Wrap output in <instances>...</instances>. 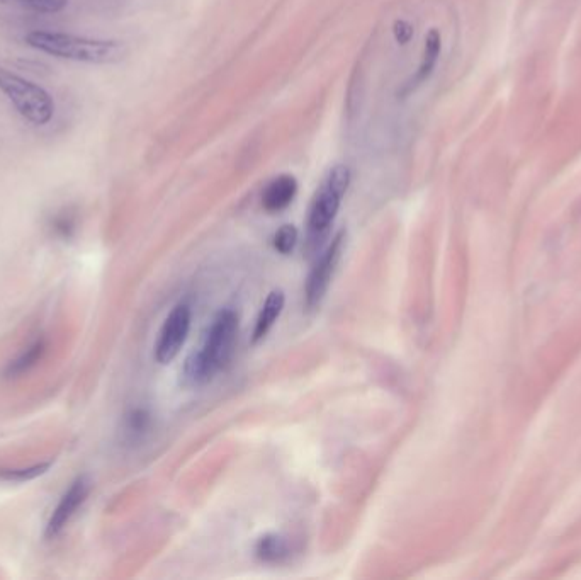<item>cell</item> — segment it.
Returning <instances> with one entry per match:
<instances>
[{"mask_svg":"<svg viewBox=\"0 0 581 580\" xmlns=\"http://www.w3.org/2000/svg\"><path fill=\"white\" fill-rule=\"evenodd\" d=\"M148 426H150V416L145 409H133L128 412L125 419V433L128 441H136L142 438L143 434L147 433Z\"/></svg>","mask_w":581,"mask_h":580,"instance_id":"obj_13","label":"cell"},{"mask_svg":"<svg viewBox=\"0 0 581 580\" xmlns=\"http://www.w3.org/2000/svg\"><path fill=\"white\" fill-rule=\"evenodd\" d=\"M257 557L262 562L279 563L286 560L289 555L288 541L284 540L283 536L266 535L260 538L255 548Z\"/></svg>","mask_w":581,"mask_h":580,"instance_id":"obj_11","label":"cell"},{"mask_svg":"<svg viewBox=\"0 0 581 580\" xmlns=\"http://www.w3.org/2000/svg\"><path fill=\"white\" fill-rule=\"evenodd\" d=\"M284 303H286V296L281 290H274L271 295L267 296L266 303L260 310L257 324H255L254 342L262 341L271 332L277 319L283 313Z\"/></svg>","mask_w":581,"mask_h":580,"instance_id":"obj_9","label":"cell"},{"mask_svg":"<svg viewBox=\"0 0 581 580\" xmlns=\"http://www.w3.org/2000/svg\"><path fill=\"white\" fill-rule=\"evenodd\" d=\"M237 336V313L230 308L218 312L204 337L201 349L187 358L184 364V380L196 387L213 380L230 363Z\"/></svg>","mask_w":581,"mask_h":580,"instance_id":"obj_1","label":"cell"},{"mask_svg":"<svg viewBox=\"0 0 581 580\" xmlns=\"http://www.w3.org/2000/svg\"><path fill=\"white\" fill-rule=\"evenodd\" d=\"M46 344L43 339L34 342L31 346L24 351L19 358L14 359L9 366H7L6 375L7 376H19L26 373V371L31 370L33 366L38 364L43 354H45Z\"/></svg>","mask_w":581,"mask_h":580,"instance_id":"obj_12","label":"cell"},{"mask_svg":"<svg viewBox=\"0 0 581 580\" xmlns=\"http://www.w3.org/2000/svg\"><path fill=\"white\" fill-rule=\"evenodd\" d=\"M440 52H442V38H440L439 29L432 28L425 38L424 58L418 67L417 74L413 77L412 84L408 86V91H412L413 87L420 86L424 80L429 79L437 65Z\"/></svg>","mask_w":581,"mask_h":580,"instance_id":"obj_10","label":"cell"},{"mask_svg":"<svg viewBox=\"0 0 581 580\" xmlns=\"http://www.w3.org/2000/svg\"><path fill=\"white\" fill-rule=\"evenodd\" d=\"M48 468H50V463H40V465L21 468V470H0V478L7 480V482H28V480H33V478L48 472Z\"/></svg>","mask_w":581,"mask_h":580,"instance_id":"obj_15","label":"cell"},{"mask_svg":"<svg viewBox=\"0 0 581 580\" xmlns=\"http://www.w3.org/2000/svg\"><path fill=\"white\" fill-rule=\"evenodd\" d=\"M350 171L345 165H335L316 189L308 213V242L310 249H318L327 239L328 230L339 213L345 193L349 189Z\"/></svg>","mask_w":581,"mask_h":580,"instance_id":"obj_3","label":"cell"},{"mask_svg":"<svg viewBox=\"0 0 581 580\" xmlns=\"http://www.w3.org/2000/svg\"><path fill=\"white\" fill-rule=\"evenodd\" d=\"M192 312L187 303H179L172 308L167 315L158 341L155 344V359L160 364H169L181 353L182 346L186 342L187 334L191 329Z\"/></svg>","mask_w":581,"mask_h":580,"instance_id":"obj_6","label":"cell"},{"mask_svg":"<svg viewBox=\"0 0 581 580\" xmlns=\"http://www.w3.org/2000/svg\"><path fill=\"white\" fill-rule=\"evenodd\" d=\"M51 230H53V234L60 237V239H68V237H72L75 232L74 213H70V211L67 210L58 213L57 217L53 218V222H51Z\"/></svg>","mask_w":581,"mask_h":580,"instance_id":"obj_16","label":"cell"},{"mask_svg":"<svg viewBox=\"0 0 581 580\" xmlns=\"http://www.w3.org/2000/svg\"><path fill=\"white\" fill-rule=\"evenodd\" d=\"M393 31H395L396 41L400 45H407L408 41L412 40L413 26L408 21H403V19L396 21Z\"/></svg>","mask_w":581,"mask_h":580,"instance_id":"obj_18","label":"cell"},{"mask_svg":"<svg viewBox=\"0 0 581 580\" xmlns=\"http://www.w3.org/2000/svg\"><path fill=\"white\" fill-rule=\"evenodd\" d=\"M344 247L345 232L342 230V232L333 237L332 242H330L322 256L316 259L315 266H313L310 276L306 279L305 300L308 310H315V308L322 305L323 298L327 295L330 283H332L335 269L339 266L342 254H344Z\"/></svg>","mask_w":581,"mask_h":580,"instance_id":"obj_5","label":"cell"},{"mask_svg":"<svg viewBox=\"0 0 581 580\" xmlns=\"http://www.w3.org/2000/svg\"><path fill=\"white\" fill-rule=\"evenodd\" d=\"M298 244V230L294 225H283L274 235V247L277 252L288 256Z\"/></svg>","mask_w":581,"mask_h":580,"instance_id":"obj_14","label":"cell"},{"mask_svg":"<svg viewBox=\"0 0 581 580\" xmlns=\"http://www.w3.org/2000/svg\"><path fill=\"white\" fill-rule=\"evenodd\" d=\"M92 482L89 477H79L74 484L70 485V489L63 494L62 499L58 502L57 509L51 514L48 526H46V538L53 540L57 538L63 529L67 528V524L72 521L77 511H79L82 504L87 501V497L91 494Z\"/></svg>","mask_w":581,"mask_h":580,"instance_id":"obj_7","label":"cell"},{"mask_svg":"<svg viewBox=\"0 0 581 580\" xmlns=\"http://www.w3.org/2000/svg\"><path fill=\"white\" fill-rule=\"evenodd\" d=\"M19 2L33 11L45 12V14L63 11L68 4V0H19Z\"/></svg>","mask_w":581,"mask_h":580,"instance_id":"obj_17","label":"cell"},{"mask_svg":"<svg viewBox=\"0 0 581 580\" xmlns=\"http://www.w3.org/2000/svg\"><path fill=\"white\" fill-rule=\"evenodd\" d=\"M26 43L34 50L72 62L104 65L125 57V46L118 41L92 40L57 31H33L26 36Z\"/></svg>","mask_w":581,"mask_h":580,"instance_id":"obj_2","label":"cell"},{"mask_svg":"<svg viewBox=\"0 0 581 580\" xmlns=\"http://www.w3.org/2000/svg\"><path fill=\"white\" fill-rule=\"evenodd\" d=\"M0 91L6 94L17 113L33 125H48L55 114V103L43 87L4 67H0Z\"/></svg>","mask_w":581,"mask_h":580,"instance_id":"obj_4","label":"cell"},{"mask_svg":"<svg viewBox=\"0 0 581 580\" xmlns=\"http://www.w3.org/2000/svg\"><path fill=\"white\" fill-rule=\"evenodd\" d=\"M296 193H298V181L293 176L289 174L277 176L269 182V186L264 191L262 205L271 213L286 210L293 203Z\"/></svg>","mask_w":581,"mask_h":580,"instance_id":"obj_8","label":"cell"}]
</instances>
